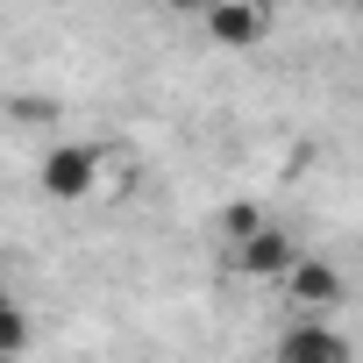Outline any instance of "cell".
Listing matches in <instances>:
<instances>
[{"instance_id": "5", "label": "cell", "mask_w": 363, "mask_h": 363, "mask_svg": "<svg viewBox=\"0 0 363 363\" xmlns=\"http://www.w3.org/2000/svg\"><path fill=\"white\" fill-rule=\"evenodd\" d=\"M200 29L221 43V50H257L271 36V8H242V0H214L200 15Z\"/></svg>"}, {"instance_id": "6", "label": "cell", "mask_w": 363, "mask_h": 363, "mask_svg": "<svg viewBox=\"0 0 363 363\" xmlns=\"http://www.w3.org/2000/svg\"><path fill=\"white\" fill-rule=\"evenodd\" d=\"M36 349V320H29V306L0 285V363H22Z\"/></svg>"}, {"instance_id": "7", "label": "cell", "mask_w": 363, "mask_h": 363, "mask_svg": "<svg viewBox=\"0 0 363 363\" xmlns=\"http://www.w3.org/2000/svg\"><path fill=\"white\" fill-rule=\"evenodd\" d=\"M264 221H271V214H264V207H257V200H228V207H221V214H214V235H221V242H228V250H235V242H250V235H257V228H264Z\"/></svg>"}, {"instance_id": "3", "label": "cell", "mask_w": 363, "mask_h": 363, "mask_svg": "<svg viewBox=\"0 0 363 363\" xmlns=\"http://www.w3.org/2000/svg\"><path fill=\"white\" fill-rule=\"evenodd\" d=\"M292 257H299V250H292V228H285V221H264L250 242L228 250V271H242V278H271V285H278V278L292 271Z\"/></svg>"}, {"instance_id": "1", "label": "cell", "mask_w": 363, "mask_h": 363, "mask_svg": "<svg viewBox=\"0 0 363 363\" xmlns=\"http://www.w3.org/2000/svg\"><path fill=\"white\" fill-rule=\"evenodd\" d=\"M100 164H107V157H100L93 143H50L43 164H36V186H43V200L79 207V200L100 193Z\"/></svg>"}, {"instance_id": "4", "label": "cell", "mask_w": 363, "mask_h": 363, "mask_svg": "<svg viewBox=\"0 0 363 363\" xmlns=\"http://www.w3.org/2000/svg\"><path fill=\"white\" fill-rule=\"evenodd\" d=\"M278 363H349V335L335 328V320H292L285 335H278Z\"/></svg>"}, {"instance_id": "2", "label": "cell", "mask_w": 363, "mask_h": 363, "mask_svg": "<svg viewBox=\"0 0 363 363\" xmlns=\"http://www.w3.org/2000/svg\"><path fill=\"white\" fill-rule=\"evenodd\" d=\"M278 285L292 292V306H299L306 320H328V313L342 306V271H335L328 257H292V271H285Z\"/></svg>"}]
</instances>
